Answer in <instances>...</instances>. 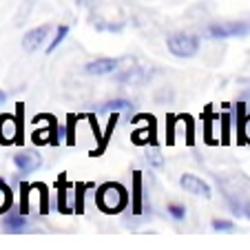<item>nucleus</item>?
Segmentation results:
<instances>
[{
    "label": "nucleus",
    "instance_id": "1",
    "mask_svg": "<svg viewBox=\"0 0 250 250\" xmlns=\"http://www.w3.org/2000/svg\"><path fill=\"white\" fill-rule=\"evenodd\" d=\"M24 104H16V115H0V144H22L24 142Z\"/></svg>",
    "mask_w": 250,
    "mask_h": 250
},
{
    "label": "nucleus",
    "instance_id": "2",
    "mask_svg": "<svg viewBox=\"0 0 250 250\" xmlns=\"http://www.w3.org/2000/svg\"><path fill=\"white\" fill-rule=\"evenodd\" d=\"M128 204V193L122 184L109 182L98 190V206L104 212H120Z\"/></svg>",
    "mask_w": 250,
    "mask_h": 250
},
{
    "label": "nucleus",
    "instance_id": "3",
    "mask_svg": "<svg viewBox=\"0 0 250 250\" xmlns=\"http://www.w3.org/2000/svg\"><path fill=\"white\" fill-rule=\"evenodd\" d=\"M166 47L177 58H193L199 51V38L193 33H170Z\"/></svg>",
    "mask_w": 250,
    "mask_h": 250
},
{
    "label": "nucleus",
    "instance_id": "4",
    "mask_svg": "<svg viewBox=\"0 0 250 250\" xmlns=\"http://www.w3.org/2000/svg\"><path fill=\"white\" fill-rule=\"evenodd\" d=\"M180 184H182V188L188 190L190 195H197V197H204V199H210L212 197L210 186H208L206 182L202 180V177H197V175H193V173L182 175Z\"/></svg>",
    "mask_w": 250,
    "mask_h": 250
},
{
    "label": "nucleus",
    "instance_id": "5",
    "mask_svg": "<svg viewBox=\"0 0 250 250\" xmlns=\"http://www.w3.org/2000/svg\"><path fill=\"white\" fill-rule=\"evenodd\" d=\"M250 31V24L246 22H226V24H212L208 29L212 38H232V36H246Z\"/></svg>",
    "mask_w": 250,
    "mask_h": 250
},
{
    "label": "nucleus",
    "instance_id": "6",
    "mask_svg": "<svg viewBox=\"0 0 250 250\" xmlns=\"http://www.w3.org/2000/svg\"><path fill=\"white\" fill-rule=\"evenodd\" d=\"M49 24H42V27H36V29H31V31H27L22 36V49L24 51H38L40 47L44 44V40L49 38Z\"/></svg>",
    "mask_w": 250,
    "mask_h": 250
},
{
    "label": "nucleus",
    "instance_id": "7",
    "mask_svg": "<svg viewBox=\"0 0 250 250\" xmlns=\"http://www.w3.org/2000/svg\"><path fill=\"white\" fill-rule=\"evenodd\" d=\"M14 164L18 166V170H22L24 175L27 173H33V170L40 168V155L36 151H29V148H22V151H18L14 155Z\"/></svg>",
    "mask_w": 250,
    "mask_h": 250
},
{
    "label": "nucleus",
    "instance_id": "8",
    "mask_svg": "<svg viewBox=\"0 0 250 250\" xmlns=\"http://www.w3.org/2000/svg\"><path fill=\"white\" fill-rule=\"evenodd\" d=\"M118 64L120 60H115V58H98V60H91L84 66V71L89 76H106V73H113Z\"/></svg>",
    "mask_w": 250,
    "mask_h": 250
},
{
    "label": "nucleus",
    "instance_id": "9",
    "mask_svg": "<svg viewBox=\"0 0 250 250\" xmlns=\"http://www.w3.org/2000/svg\"><path fill=\"white\" fill-rule=\"evenodd\" d=\"M27 226V217H24V212H9L2 217V228L9 232H20L22 228Z\"/></svg>",
    "mask_w": 250,
    "mask_h": 250
},
{
    "label": "nucleus",
    "instance_id": "10",
    "mask_svg": "<svg viewBox=\"0 0 250 250\" xmlns=\"http://www.w3.org/2000/svg\"><path fill=\"white\" fill-rule=\"evenodd\" d=\"M133 212L135 215L142 212V173L140 170L133 173Z\"/></svg>",
    "mask_w": 250,
    "mask_h": 250
},
{
    "label": "nucleus",
    "instance_id": "11",
    "mask_svg": "<svg viewBox=\"0 0 250 250\" xmlns=\"http://www.w3.org/2000/svg\"><path fill=\"white\" fill-rule=\"evenodd\" d=\"M11 204H14V193H11V188L5 184V182L0 180V212L9 210Z\"/></svg>",
    "mask_w": 250,
    "mask_h": 250
},
{
    "label": "nucleus",
    "instance_id": "12",
    "mask_svg": "<svg viewBox=\"0 0 250 250\" xmlns=\"http://www.w3.org/2000/svg\"><path fill=\"white\" fill-rule=\"evenodd\" d=\"M128 106H131V102H126V100H111V102L100 106V113H118V111H124Z\"/></svg>",
    "mask_w": 250,
    "mask_h": 250
},
{
    "label": "nucleus",
    "instance_id": "13",
    "mask_svg": "<svg viewBox=\"0 0 250 250\" xmlns=\"http://www.w3.org/2000/svg\"><path fill=\"white\" fill-rule=\"evenodd\" d=\"M115 124H118V115H111V120H109V124H106V133H104V137L102 140H100V148L98 151H91V155H100V153L104 151V148H106V142H109V137H111V133H113V128H115Z\"/></svg>",
    "mask_w": 250,
    "mask_h": 250
},
{
    "label": "nucleus",
    "instance_id": "14",
    "mask_svg": "<svg viewBox=\"0 0 250 250\" xmlns=\"http://www.w3.org/2000/svg\"><path fill=\"white\" fill-rule=\"evenodd\" d=\"M58 186H60V195H58V208H60L62 212H66V206H64V197H66V188H69V184H66V175L62 173L60 177H58L56 182Z\"/></svg>",
    "mask_w": 250,
    "mask_h": 250
},
{
    "label": "nucleus",
    "instance_id": "15",
    "mask_svg": "<svg viewBox=\"0 0 250 250\" xmlns=\"http://www.w3.org/2000/svg\"><path fill=\"white\" fill-rule=\"evenodd\" d=\"M66 33H69V27H66V24H62V27H58V33L56 36H53V40H51V44H49L47 47V53H53L58 49V44L62 42V40H64V36Z\"/></svg>",
    "mask_w": 250,
    "mask_h": 250
},
{
    "label": "nucleus",
    "instance_id": "16",
    "mask_svg": "<svg viewBox=\"0 0 250 250\" xmlns=\"http://www.w3.org/2000/svg\"><path fill=\"white\" fill-rule=\"evenodd\" d=\"M69 126H66V144L76 146V122H78V115H69L66 118Z\"/></svg>",
    "mask_w": 250,
    "mask_h": 250
},
{
    "label": "nucleus",
    "instance_id": "17",
    "mask_svg": "<svg viewBox=\"0 0 250 250\" xmlns=\"http://www.w3.org/2000/svg\"><path fill=\"white\" fill-rule=\"evenodd\" d=\"M146 140L153 144V140H155V137H153V128H151V131H146V128H140V131L133 133V142H135V144H146Z\"/></svg>",
    "mask_w": 250,
    "mask_h": 250
},
{
    "label": "nucleus",
    "instance_id": "18",
    "mask_svg": "<svg viewBox=\"0 0 250 250\" xmlns=\"http://www.w3.org/2000/svg\"><path fill=\"white\" fill-rule=\"evenodd\" d=\"M91 184H76V212L80 215L84 208H82V202H84V190L89 188Z\"/></svg>",
    "mask_w": 250,
    "mask_h": 250
},
{
    "label": "nucleus",
    "instance_id": "19",
    "mask_svg": "<svg viewBox=\"0 0 250 250\" xmlns=\"http://www.w3.org/2000/svg\"><path fill=\"white\" fill-rule=\"evenodd\" d=\"M146 160H148V164L151 166H162V155H160V148L157 146H151V148H146Z\"/></svg>",
    "mask_w": 250,
    "mask_h": 250
},
{
    "label": "nucleus",
    "instance_id": "20",
    "mask_svg": "<svg viewBox=\"0 0 250 250\" xmlns=\"http://www.w3.org/2000/svg\"><path fill=\"white\" fill-rule=\"evenodd\" d=\"M166 210H168V215H170L173 219H184V217H186V208L180 206V204H170Z\"/></svg>",
    "mask_w": 250,
    "mask_h": 250
},
{
    "label": "nucleus",
    "instance_id": "21",
    "mask_svg": "<svg viewBox=\"0 0 250 250\" xmlns=\"http://www.w3.org/2000/svg\"><path fill=\"white\" fill-rule=\"evenodd\" d=\"M212 228H215V230H232V228H235V224L232 222H228V219H212Z\"/></svg>",
    "mask_w": 250,
    "mask_h": 250
},
{
    "label": "nucleus",
    "instance_id": "22",
    "mask_svg": "<svg viewBox=\"0 0 250 250\" xmlns=\"http://www.w3.org/2000/svg\"><path fill=\"white\" fill-rule=\"evenodd\" d=\"M239 137L241 140H246L250 144V115L248 118H244V122H241V126H239Z\"/></svg>",
    "mask_w": 250,
    "mask_h": 250
},
{
    "label": "nucleus",
    "instance_id": "23",
    "mask_svg": "<svg viewBox=\"0 0 250 250\" xmlns=\"http://www.w3.org/2000/svg\"><path fill=\"white\" fill-rule=\"evenodd\" d=\"M228 124H230V115L226 113V115L222 118V131H224V133H222V140H224V142H228V128H230Z\"/></svg>",
    "mask_w": 250,
    "mask_h": 250
},
{
    "label": "nucleus",
    "instance_id": "24",
    "mask_svg": "<svg viewBox=\"0 0 250 250\" xmlns=\"http://www.w3.org/2000/svg\"><path fill=\"white\" fill-rule=\"evenodd\" d=\"M5 100H7V93H5V91H0V104L5 102Z\"/></svg>",
    "mask_w": 250,
    "mask_h": 250
}]
</instances>
